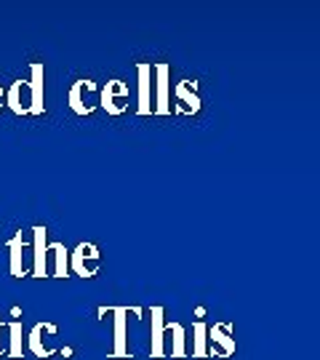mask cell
<instances>
[{
    "mask_svg": "<svg viewBox=\"0 0 320 360\" xmlns=\"http://www.w3.org/2000/svg\"><path fill=\"white\" fill-rule=\"evenodd\" d=\"M96 83L94 80H89V77H80V80H75L72 86H70V94H67V102H70V110L75 112V115L80 117H89L96 112V107H99V102H96Z\"/></svg>",
    "mask_w": 320,
    "mask_h": 360,
    "instance_id": "obj_2",
    "label": "cell"
},
{
    "mask_svg": "<svg viewBox=\"0 0 320 360\" xmlns=\"http://www.w3.org/2000/svg\"><path fill=\"white\" fill-rule=\"evenodd\" d=\"M200 94H198V83L195 80H179L174 86V112L181 117L198 115L200 112Z\"/></svg>",
    "mask_w": 320,
    "mask_h": 360,
    "instance_id": "obj_8",
    "label": "cell"
},
{
    "mask_svg": "<svg viewBox=\"0 0 320 360\" xmlns=\"http://www.w3.org/2000/svg\"><path fill=\"white\" fill-rule=\"evenodd\" d=\"M32 275L35 278H49L46 275V251H49V230L43 224H35L32 230Z\"/></svg>",
    "mask_w": 320,
    "mask_h": 360,
    "instance_id": "obj_14",
    "label": "cell"
},
{
    "mask_svg": "<svg viewBox=\"0 0 320 360\" xmlns=\"http://www.w3.org/2000/svg\"><path fill=\"white\" fill-rule=\"evenodd\" d=\"M99 267H102V254H99V248L89 240H83V243H77L72 251H70V272H75L77 278H96L99 275Z\"/></svg>",
    "mask_w": 320,
    "mask_h": 360,
    "instance_id": "obj_1",
    "label": "cell"
},
{
    "mask_svg": "<svg viewBox=\"0 0 320 360\" xmlns=\"http://www.w3.org/2000/svg\"><path fill=\"white\" fill-rule=\"evenodd\" d=\"M113 328H115V347L110 352V358H128V307H113Z\"/></svg>",
    "mask_w": 320,
    "mask_h": 360,
    "instance_id": "obj_11",
    "label": "cell"
},
{
    "mask_svg": "<svg viewBox=\"0 0 320 360\" xmlns=\"http://www.w3.org/2000/svg\"><path fill=\"white\" fill-rule=\"evenodd\" d=\"M8 264H11L13 278H25L27 272L32 270V243L25 238V232L19 230L13 238H8Z\"/></svg>",
    "mask_w": 320,
    "mask_h": 360,
    "instance_id": "obj_6",
    "label": "cell"
},
{
    "mask_svg": "<svg viewBox=\"0 0 320 360\" xmlns=\"http://www.w3.org/2000/svg\"><path fill=\"white\" fill-rule=\"evenodd\" d=\"M56 334H59L56 323H35L32 331L27 334V347H30V352L40 360L53 358V355H56V345H53Z\"/></svg>",
    "mask_w": 320,
    "mask_h": 360,
    "instance_id": "obj_5",
    "label": "cell"
},
{
    "mask_svg": "<svg viewBox=\"0 0 320 360\" xmlns=\"http://www.w3.org/2000/svg\"><path fill=\"white\" fill-rule=\"evenodd\" d=\"M232 355H235L232 323H214V326H208V358L227 360Z\"/></svg>",
    "mask_w": 320,
    "mask_h": 360,
    "instance_id": "obj_7",
    "label": "cell"
},
{
    "mask_svg": "<svg viewBox=\"0 0 320 360\" xmlns=\"http://www.w3.org/2000/svg\"><path fill=\"white\" fill-rule=\"evenodd\" d=\"M3 104H6V89L0 86V110H3Z\"/></svg>",
    "mask_w": 320,
    "mask_h": 360,
    "instance_id": "obj_19",
    "label": "cell"
},
{
    "mask_svg": "<svg viewBox=\"0 0 320 360\" xmlns=\"http://www.w3.org/2000/svg\"><path fill=\"white\" fill-rule=\"evenodd\" d=\"M6 328H8V347H6V355L13 360L25 358V342H22L25 331H22V323L11 321V323H6Z\"/></svg>",
    "mask_w": 320,
    "mask_h": 360,
    "instance_id": "obj_18",
    "label": "cell"
},
{
    "mask_svg": "<svg viewBox=\"0 0 320 360\" xmlns=\"http://www.w3.org/2000/svg\"><path fill=\"white\" fill-rule=\"evenodd\" d=\"M136 75H139V104H136V115L147 117L153 115V65L150 62H139L136 65Z\"/></svg>",
    "mask_w": 320,
    "mask_h": 360,
    "instance_id": "obj_10",
    "label": "cell"
},
{
    "mask_svg": "<svg viewBox=\"0 0 320 360\" xmlns=\"http://www.w3.org/2000/svg\"><path fill=\"white\" fill-rule=\"evenodd\" d=\"M27 86H30V96H32V112L30 115H43L46 112V67H43V62L30 65Z\"/></svg>",
    "mask_w": 320,
    "mask_h": 360,
    "instance_id": "obj_9",
    "label": "cell"
},
{
    "mask_svg": "<svg viewBox=\"0 0 320 360\" xmlns=\"http://www.w3.org/2000/svg\"><path fill=\"white\" fill-rule=\"evenodd\" d=\"M163 355L166 358H187V331L181 323H166V339H163Z\"/></svg>",
    "mask_w": 320,
    "mask_h": 360,
    "instance_id": "obj_12",
    "label": "cell"
},
{
    "mask_svg": "<svg viewBox=\"0 0 320 360\" xmlns=\"http://www.w3.org/2000/svg\"><path fill=\"white\" fill-rule=\"evenodd\" d=\"M6 104H8L13 115H30L32 112V96H30L27 80H13L6 89Z\"/></svg>",
    "mask_w": 320,
    "mask_h": 360,
    "instance_id": "obj_13",
    "label": "cell"
},
{
    "mask_svg": "<svg viewBox=\"0 0 320 360\" xmlns=\"http://www.w3.org/2000/svg\"><path fill=\"white\" fill-rule=\"evenodd\" d=\"M3 326H6V323L0 321V328H3ZM3 355H6V347H3V345H0V358H3Z\"/></svg>",
    "mask_w": 320,
    "mask_h": 360,
    "instance_id": "obj_20",
    "label": "cell"
},
{
    "mask_svg": "<svg viewBox=\"0 0 320 360\" xmlns=\"http://www.w3.org/2000/svg\"><path fill=\"white\" fill-rule=\"evenodd\" d=\"M153 115H171V65H153Z\"/></svg>",
    "mask_w": 320,
    "mask_h": 360,
    "instance_id": "obj_3",
    "label": "cell"
},
{
    "mask_svg": "<svg viewBox=\"0 0 320 360\" xmlns=\"http://www.w3.org/2000/svg\"><path fill=\"white\" fill-rule=\"evenodd\" d=\"M46 275L49 278H70V251L64 243H49L46 251Z\"/></svg>",
    "mask_w": 320,
    "mask_h": 360,
    "instance_id": "obj_15",
    "label": "cell"
},
{
    "mask_svg": "<svg viewBox=\"0 0 320 360\" xmlns=\"http://www.w3.org/2000/svg\"><path fill=\"white\" fill-rule=\"evenodd\" d=\"M128 96H131V91L123 80H107L102 89H99V107H102L107 115L113 117H120L123 112L128 110Z\"/></svg>",
    "mask_w": 320,
    "mask_h": 360,
    "instance_id": "obj_4",
    "label": "cell"
},
{
    "mask_svg": "<svg viewBox=\"0 0 320 360\" xmlns=\"http://www.w3.org/2000/svg\"><path fill=\"white\" fill-rule=\"evenodd\" d=\"M163 339H166V312L163 307H150V355L153 358H166Z\"/></svg>",
    "mask_w": 320,
    "mask_h": 360,
    "instance_id": "obj_16",
    "label": "cell"
},
{
    "mask_svg": "<svg viewBox=\"0 0 320 360\" xmlns=\"http://www.w3.org/2000/svg\"><path fill=\"white\" fill-rule=\"evenodd\" d=\"M187 355H192L195 360L208 358V326L203 321L192 326V349H187Z\"/></svg>",
    "mask_w": 320,
    "mask_h": 360,
    "instance_id": "obj_17",
    "label": "cell"
}]
</instances>
